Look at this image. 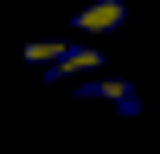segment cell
Returning a JSON list of instances; mask_svg holds the SVG:
<instances>
[{
    "instance_id": "7a4b0ae2",
    "label": "cell",
    "mask_w": 160,
    "mask_h": 154,
    "mask_svg": "<svg viewBox=\"0 0 160 154\" xmlns=\"http://www.w3.org/2000/svg\"><path fill=\"white\" fill-rule=\"evenodd\" d=\"M83 71H102V45H64L38 71V84H64V77H83Z\"/></svg>"
},
{
    "instance_id": "277c9868",
    "label": "cell",
    "mask_w": 160,
    "mask_h": 154,
    "mask_svg": "<svg viewBox=\"0 0 160 154\" xmlns=\"http://www.w3.org/2000/svg\"><path fill=\"white\" fill-rule=\"evenodd\" d=\"M58 51H64V32H58V38H32V45H26L19 58H26V64H38V71H45V64L58 58Z\"/></svg>"
},
{
    "instance_id": "6da1fadb",
    "label": "cell",
    "mask_w": 160,
    "mask_h": 154,
    "mask_svg": "<svg viewBox=\"0 0 160 154\" xmlns=\"http://www.w3.org/2000/svg\"><path fill=\"white\" fill-rule=\"evenodd\" d=\"M115 26H128V0H90V7H77V13H71V26H64V32L102 38V32H115Z\"/></svg>"
},
{
    "instance_id": "3957f363",
    "label": "cell",
    "mask_w": 160,
    "mask_h": 154,
    "mask_svg": "<svg viewBox=\"0 0 160 154\" xmlns=\"http://www.w3.org/2000/svg\"><path fill=\"white\" fill-rule=\"evenodd\" d=\"M77 96H96V103H115L122 116H141V90L128 84V77H83Z\"/></svg>"
}]
</instances>
